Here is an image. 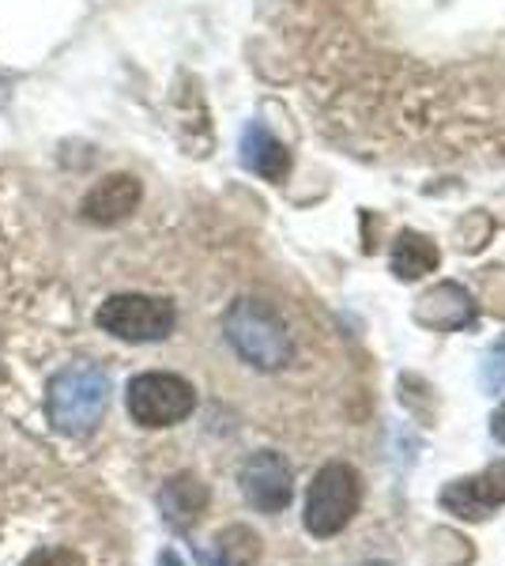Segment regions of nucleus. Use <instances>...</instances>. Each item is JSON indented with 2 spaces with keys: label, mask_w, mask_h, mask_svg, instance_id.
Returning a JSON list of instances; mask_svg holds the SVG:
<instances>
[{
  "label": "nucleus",
  "mask_w": 505,
  "mask_h": 566,
  "mask_svg": "<svg viewBox=\"0 0 505 566\" xmlns=\"http://www.w3.org/2000/svg\"><path fill=\"white\" fill-rule=\"evenodd\" d=\"M231 348L256 370H283L295 359V336L264 298H238L223 317Z\"/></svg>",
  "instance_id": "nucleus-1"
},
{
  "label": "nucleus",
  "mask_w": 505,
  "mask_h": 566,
  "mask_svg": "<svg viewBox=\"0 0 505 566\" xmlns=\"http://www.w3.org/2000/svg\"><path fill=\"white\" fill-rule=\"evenodd\" d=\"M109 405V378L98 363H72L50 381L45 412L61 434H87L98 427Z\"/></svg>",
  "instance_id": "nucleus-2"
},
{
  "label": "nucleus",
  "mask_w": 505,
  "mask_h": 566,
  "mask_svg": "<svg viewBox=\"0 0 505 566\" xmlns=\"http://www.w3.org/2000/svg\"><path fill=\"white\" fill-rule=\"evenodd\" d=\"M358 502H362V483H358V472L351 464H325L306 491V517H302L306 533L320 536V541L344 533L358 514Z\"/></svg>",
  "instance_id": "nucleus-3"
},
{
  "label": "nucleus",
  "mask_w": 505,
  "mask_h": 566,
  "mask_svg": "<svg viewBox=\"0 0 505 566\" xmlns=\"http://www.w3.org/2000/svg\"><path fill=\"white\" fill-rule=\"evenodd\" d=\"M95 322L103 333L117 336V340L128 344H159L167 340L178 325V310H173L170 298L159 295H109L103 306H98Z\"/></svg>",
  "instance_id": "nucleus-4"
},
{
  "label": "nucleus",
  "mask_w": 505,
  "mask_h": 566,
  "mask_svg": "<svg viewBox=\"0 0 505 566\" xmlns=\"http://www.w3.org/2000/svg\"><path fill=\"white\" fill-rule=\"evenodd\" d=\"M125 405L136 423L159 431V427H173L186 416H192V408H197V389H192L181 374L148 370L128 381Z\"/></svg>",
  "instance_id": "nucleus-5"
},
{
  "label": "nucleus",
  "mask_w": 505,
  "mask_h": 566,
  "mask_svg": "<svg viewBox=\"0 0 505 566\" xmlns=\"http://www.w3.org/2000/svg\"><path fill=\"white\" fill-rule=\"evenodd\" d=\"M242 495L250 499V506H256L261 514H280L287 510L291 495H295V483H291V464L272 450L253 453L242 464Z\"/></svg>",
  "instance_id": "nucleus-6"
},
{
  "label": "nucleus",
  "mask_w": 505,
  "mask_h": 566,
  "mask_svg": "<svg viewBox=\"0 0 505 566\" xmlns=\"http://www.w3.org/2000/svg\"><path fill=\"white\" fill-rule=\"evenodd\" d=\"M442 506L449 514L464 517V522H483L494 510L505 506V461L491 464L480 476L453 480L442 491Z\"/></svg>",
  "instance_id": "nucleus-7"
},
{
  "label": "nucleus",
  "mask_w": 505,
  "mask_h": 566,
  "mask_svg": "<svg viewBox=\"0 0 505 566\" xmlns=\"http://www.w3.org/2000/svg\"><path fill=\"white\" fill-rule=\"evenodd\" d=\"M140 197H144V186L133 175H109L98 181V186H91V193L80 200V216H84V223H95V227L125 223V219L140 208Z\"/></svg>",
  "instance_id": "nucleus-8"
},
{
  "label": "nucleus",
  "mask_w": 505,
  "mask_h": 566,
  "mask_svg": "<svg viewBox=\"0 0 505 566\" xmlns=\"http://www.w3.org/2000/svg\"><path fill=\"white\" fill-rule=\"evenodd\" d=\"M242 167L264 181H283L291 170V155L261 122H253L242 133Z\"/></svg>",
  "instance_id": "nucleus-9"
},
{
  "label": "nucleus",
  "mask_w": 505,
  "mask_h": 566,
  "mask_svg": "<svg viewBox=\"0 0 505 566\" xmlns=\"http://www.w3.org/2000/svg\"><path fill=\"white\" fill-rule=\"evenodd\" d=\"M159 506H162V517L173 525V528H192L200 522L208 506V488L200 483L197 476H173L159 495Z\"/></svg>",
  "instance_id": "nucleus-10"
},
{
  "label": "nucleus",
  "mask_w": 505,
  "mask_h": 566,
  "mask_svg": "<svg viewBox=\"0 0 505 566\" xmlns=\"http://www.w3.org/2000/svg\"><path fill=\"white\" fill-rule=\"evenodd\" d=\"M434 269H438V245L415 231H403L397 245H392V276L411 283V280H422Z\"/></svg>",
  "instance_id": "nucleus-11"
},
{
  "label": "nucleus",
  "mask_w": 505,
  "mask_h": 566,
  "mask_svg": "<svg viewBox=\"0 0 505 566\" xmlns=\"http://www.w3.org/2000/svg\"><path fill=\"white\" fill-rule=\"evenodd\" d=\"M256 552H261V547H256V536L250 533V528L234 525L219 536L215 555H204V563L208 566H250L256 559Z\"/></svg>",
  "instance_id": "nucleus-12"
},
{
  "label": "nucleus",
  "mask_w": 505,
  "mask_h": 566,
  "mask_svg": "<svg viewBox=\"0 0 505 566\" xmlns=\"http://www.w3.org/2000/svg\"><path fill=\"white\" fill-rule=\"evenodd\" d=\"M480 381H483L486 392H502L505 389V336L486 348L483 367H480Z\"/></svg>",
  "instance_id": "nucleus-13"
},
{
  "label": "nucleus",
  "mask_w": 505,
  "mask_h": 566,
  "mask_svg": "<svg viewBox=\"0 0 505 566\" xmlns=\"http://www.w3.org/2000/svg\"><path fill=\"white\" fill-rule=\"evenodd\" d=\"M23 566H87V563L76 552H69V547H42V552L27 555Z\"/></svg>",
  "instance_id": "nucleus-14"
},
{
  "label": "nucleus",
  "mask_w": 505,
  "mask_h": 566,
  "mask_svg": "<svg viewBox=\"0 0 505 566\" xmlns=\"http://www.w3.org/2000/svg\"><path fill=\"white\" fill-rule=\"evenodd\" d=\"M491 434H494V442L505 446V405L491 416Z\"/></svg>",
  "instance_id": "nucleus-15"
},
{
  "label": "nucleus",
  "mask_w": 505,
  "mask_h": 566,
  "mask_svg": "<svg viewBox=\"0 0 505 566\" xmlns=\"http://www.w3.org/2000/svg\"><path fill=\"white\" fill-rule=\"evenodd\" d=\"M159 566H181V559H178V555H173V552H162Z\"/></svg>",
  "instance_id": "nucleus-16"
},
{
  "label": "nucleus",
  "mask_w": 505,
  "mask_h": 566,
  "mask_svg": "<svg viewBox=\"0 0 505 566\" xmlns=\"http://www.w3.org/2000/svg\"><path fill=\"white\" fill-rule=\"evenodd\" d=\"M374 566H389V563H374Z\"/></svg>",
  "instance_id": "nucleus-17"
}]
</instances>
